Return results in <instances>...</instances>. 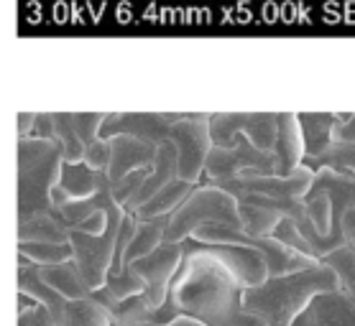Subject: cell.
Masks as SVG:
<instances>
[{
  "label": "cell",
  "instance_id": "6da1fadb",
  "mask_svg": "<svg viewBox=\"0 0 355 326\" xmlns=\"http://www.w3.org/2000/svg\"><path fill=\"white\" fill-rule=\"evenodd\" d=\"M243 286L230 268L202 247L200 239L184 242V260L169 288L179 314L205 326H266V321L243 306Z\"/></svg>",
  "mask_w": 355,
  "mask_h": 326
},
{
  "label": "cell",
  "instance_id": "7a4b0ae2",
  "mask_svg": "<svg viewBox=\"0 0 355 326\" xmlns=\"http://www.w3.org/2000/svg\"><path fill=\"white\" fill-rule=\"evenodd\" d=\"M335 288H340L338 273L324 260H320L304 271L268 275L261 286L245 288L243 306L259 314L266 321V326H294L299 314L307 309L317 293L335 291Z\"/></svg>",
  "mask_w": 355,
  "mask_h": 326
},
{
  "label": "cell",
  "instance_id": "3957f363",
  "mask_svg": "<svg viewBox=\"0 0 355 326\" xmlns=\"http://www.w3.org/2000/svg\"><path fill=\"white\" fill-rule=\"evenodd\" d=\"M64 166L57 141L18 138V222L36 212H54V189Z\"/></svg>",
  "mask_w": 355,
  "mask_h": 326
},
{
  "label": "cell",
  "instance_id": "277c9868",
  "mask_svg": "<svg viewBox=\"0 0 355 326\" xmlns=\"http://www.w3.org/2000/svg\"><path fill=\"white\" fill-rule=\"evenodd\" d=\"M230 224L243 227V217L238 199L218 183H205L194 189L169 217L166 227V242H187L202 224Z\"/></svg>",
  "mask_w": 355,
  "mask_h": 326
},
{
  "label": "cell",
  "instance_id": "5b68a950",
  "mask_svg": "<svg viewBox=\"0 0 355 326\" xmlns=\"http://www.w3.org/2000/svg\"><path fill=\"white\" fill-rule=\"evenodd\" d=\"M128 215L125 209L110 215V227L105 235H87L82 230H72L69 242L74 250V260L80 265L82 275L89 283L92 291L105 286L107 273L113 268V255H115V242H118V232H121L123 217Z\"/></svg>",
  "mask_w": 355,
  "mask_h": 326
},
{
  "label": "cell",
  "instance_id": "8992f818",
  "mask_svg": "<svg viewBox=\"0 0 355 326\" xmlns=\"http://www.w3.org/2000/svg\"><path fill=\"white\" fill-rule=\"evenodd\" d=\"M243 171H259V174H276L274 151H261L259 145H253L245 133L235 138L233 145H212L207 163H205V181L218 183L225 179H235Z\"/></svg>",
  "mask_w": 355,
  "mask_h": 326
},
{
  "label": "cell",
  "instance_id": "52a82bcc",
  "mask_svg": "<svg viewBox=\"0 0 355 326\" xmlns=\"http://www.w3.org/2000/svg\"><path fill=\"white\" fill-rule=\"evenodd\" d=\"M276 130H279V115L274 112H218L210 118L212 145L223 148L233 145L235 138L245 133L261 151H274Z\"/></svg>",
  "mask_w": 355,
  "mask_h": 326
},
{
  "label": "cell",
  "instance_id": "ba28073f",
  "mask_svg": "<svg viewBox=\"0 0 355 326\" xmlns=\"http://www.w3.org/2000/svg\"><path fill=\"white\" fill-rule=\"evenodd\" d=\"M182 260H184V242H164L151 255L130 263V268L146 280L144 298L151 306H162L166 301L171 283L182 268Z\"/></svg>",
  "mask_w": 355,
  "mask_h": 326
},
{
  "label": "cell",
  "instance_id": "9c48e42d",
  "mask_svg": "<svg viewBox=\"0 0 355 326\" xmlns=\"http://www.w3.org/2000/svg\"><path fill=\"white\" fill-rule=\"evenodd\" d=\"M294 326H355V301L347 291H322L317 293Z\"/></svg>",
  "mask_w": 355,
  "mask_h": 326
},
{
  "label": "cell",
  "instance_id": "30bf717a",
  "mask_svg": "<svg viewBox=\"0 0 355 326\" xmlns=\"http://www.w3.org/2000/svg\"><path fill=\"white\" fill-rule=\"evenodd\" d=\"M110 148H113L110 166H107L110 181H118V179H123L130 171H138V168H154L156 151H159L156 143H148L138 136H113L110 138Z\"/></svg>",
  "mask_w": 355,
  "mask_h": 326
},
{
  "label": "cell",
  "instance_id": "8fae6325",
  "mask_svg": "<svg viewBox=\"0 0 355 326\" xmlns=\"http://www.w3.org/2000/svg\"><path fill=\"white\" fill-rule=\"evenodd\" d=\"M18 293L31 296L39 306H44L51 314V318H54V326L64 321L69 298H64L54 286H49L44 275H41V265L28 263L26 257H21V263H18Z\"/></svg>",
  "mask_w": 355,
  "mask_h": 326
},
{
  "label": "cell",
  "instance_id": "7c38bea8",
  "mask_svg": "<svg viewBox=\"0 0 355 326\" xmlns=\"http://www.w3.org/2000/svg\"><path fill=\"white\" fill-rule=\"evenodd\" d=\"M274 161H276V174L279 176H289L294 168L302 166V161H304V138H302L299 115L279 112Z\"/></svg>",
  "mask_w": 355,
  "mask_h": 326
},
{
  "label": "cell",
  "instance_id": "4fadbf2b",
  "mask_svg": "<svg viewBox=\"0 0 355 326\" xmlns=\"http://www.w3.org/2000/svg\"><path fill=\"white\" fill-rule=\"evenodd\" d=\"M177 176H179V151L171 141H164V143H159V151H156V161H154L151 174L146 176L144 186L138 189L136 197L125 204V212L136 215L138 209L144 207L146 201L151 199L156 191L164 189V186H166L171 179H177Z\"/></svg>",
  "mask_w": 355,
  "mask_h": 326
},
{
  "label": "cell",
  "instance_id": "5bb4252c",
  "mask_svg": "<svg viewBox=\"0 0 355 326\" xmlns=\"http://www.w3.org/2000/svg\"><path fill=\"white\" fill-rule=\"evenodd\" d=\"M340 120V112H302L299 125L304 138V159H315L330 151L335 143V125Z\"/></svg>",
  "mask_w": 355,
  "mask_h": 326
},
{
  "label": "cell",
  "instance_id": "9a60e30c",
  "mask_svg": "<svg viewBox=\"0 0 355 326\" xmlns=\"http://www.w3.org/2000/svg\"><path fill=\"white\" fill-rule=\"evenodd\" d=\"M169 217H154V219H138L136 232H133V239H130L128 250L123 255V268H128L130 263H136L138 257H146L151 255L159 245L166 242V227H169Z\"/></svg>",
  "mask_w": 355,
  "mask_h": 326
},
{
  "label": "cell",
  "instance_id": "2e32d148",
  "mask_svg": "<svg viewBox=\"0 0 355 326\" xmlns=\"http://www.w3.org/2000/svg\"><path fill=\"white\" fill-rule=\"evenodd\" d=\"M72 227L59 217V212H36L18 222V239H41V242H69Z\"/></svg>",
  "mask_w": 355,
  "mask_h": 326
},
{
  "label": "cell",
  "instance_id": "e0dca14e",
  "mask_svg": "<svg viewBox=\"0 0 355 326\" xmlns=\"http://www.w3.org/2000/svg\"><path fill=\"white\" fill-rule=\"evenodd\" d=\"M41 275L46 280L49 286H54L59 293L69 298V301H77V298H87L92 293L89 283L82 275L77 260H67V263H57V265H44L41 268Z\"/></svg>",
  "mask_w": 355,
  "mask_h": 326
},
{
  "label": "cell",
  "instance_id": "ac0fdd59",
  "mask_svg": "<svg viewBox=\"0 0 355 326\" xmlns=\"http://www.w3.org/2000/svg\"><path fill=\"white\" fill-rule=\"evenodd\" d=\"M194 191V183L187 181V179H182V176H177V179H171L164 189H159L151 197V199L146 201L144 207L138 209L136 217L138 219H154V217H164V215H171L174 209L182 204V201L189 197Z\"/></svg>",
  "mask_w": 355,
  "mask_h": 326
},
{
  "label": "cell",
  "instance_id": "d6986e66",
  "mask_svg": "<svg viewBox=\"0 0 355 326\" xmlns=\"http://www.w3.org/2000/svg\"><path fill=\"white\" fill-rule=\"evenodd\" d=\"M59 186L69 199H85L97 191V171L89 168L85 161H64Z\"/></svg>",
  "mask_w": 355,
  "mask_h": 326
},
{
  "label": "cell",
  "instance_id": "ffe728a7",
  "mask_svg": "<svg viewBox=\"0 0 355 326\" xmlns=\"http://www.w3.org/2000/svg\"><path fill=\"white\" fill-rule=\"evenodd\" d=\"M18 255L36 265H57L74 257L72 242H41V239H18Z\"/></svg>",
  "mask_w": 355,
  "mask_h": 326
},
{
  "label": "cell",
  "instance_id": "44dd1931",
  "mask_svg": "<svg viewBox=\"0 0 355 326\" xmlns=\"http://www.w3.org/2000/svg\"><path fill=\"white\" fill-rule=\"evenodd\" d=\"M110 324V311L105 303L87 296V298H77V301L67 303L64 321L59 326H107Z\"/></svg>",
  "mask_w": 355,
  "mask_h": 326
},
{
  "label": "cell",
  "instance_id": "7402d4cb",
  "mask_svg": "<svg viewBox=\"0 0 355 326\" xmlns=\"http://www.w3.org/2000/svg\"><path fill=\"white\" fill-rule=\"evenodd\" d=\"M54 141L59 143L64 161H85V148L80 133L74 127L72 112H54Z\"/></svg>",
  "mask_w": 355,
  "mask_h": 326
},
{
  "label": "cell",
  "instance_id": "603a6c76",
  "mask_svg": "<svg viewBox=\"0 0 355 326\" xmlns=\"http://www.w3.org/2000/svg\"><path fill=\"white\" fill-rule=\"evenodd\" d=\"M243 217V230L250 235H271L276 230V224L282 222V215H276L271 209L253 204V201H238Z\"/></svg>",
  "mask_w": 355,
  "mask_h": 326
},
{
  "label": "cell",
  "instance_id": "cb8c5ba5",
  "mask_svg": "<svg viewBox=\"0 0 355 326\" xmlns=\"http://www.w3.org/2000/svg\"><path fill=\"white\" fill-rule=\"evenodd\" d=\"M302 163L312 171L335 168V171H353L355 174V143H332L330 151H324L322 156H315V159H304Z\"/></svg>",
  "mask_w": 355,
  "mask_h": 326
},
{
  "label": "cell",
  "instance_id": "d4e9b609",
  "mask_svg": "<svg viewBox=\"0 0 355 326\" xmlns=\"http://www.w3.org/2000/svg\"><path fill=\"white\" fill-rule=\"evenodd\" d=\"M324 263L338 273L340 288L347 291V296L355 301V247L343 245V247H338V250H332V253L324 257Z\"/></svg>",
  "mask_w": 355,
  "mask_h": 326
},
{
  "label": "cell",
  "instance_id": "484cf974",
  "mask_svg": "<svg viewBox=\"0 0 355 326\" xmlns=\"http://www.w3.org/2000/svg\"><path fill=\"white\" fill-rule=\"evenodd\" d=\"M105 288L115 296V298H128V296L144 293L146 280L128 265V268H123L121 273H107Z\"/></svg>",
  "mask_w": 355,
  "mask_h": 326
},
{
  "label": "cell",
  "instance_id": "4316f807",
  "mask_svg": "<svg viewBox=\"0 0 355 326\" xmlns=\"http://www.w3.org/2000/svg\"><path fill=\"white\" fill-rule=\"evenodd\" d=\"M151 174V168H138V171H130V174H125L123 179H118V181H113V194H115V201L121 204L123 209H125V204H128L133 197L138 194V189L144 186L146 176Z\"/></svg>",
  "mask_w": 355,
  "mask_h": 326
},
{
  "label": "cell",
  "instance_id": "83f0119b",
  "mask_svg": "<svg viewBox=\"0 0 355 326\" xmlns=\"http://www.w3.org/2000/svg\"><path fill=\"white\" fill-rule=\"evenodd\" d=\"M271 235H276V237L282 239V242H286L289 247H294V250L304 253L307 257H315V260H317V255H315V250H312V245H309L307 237L299 232V227L291 222L289 217H282V222L276 224V230L271 232Z\"/></svg>",
  "mask_w": 355,
  "mask_h": 326
},
{
  "label": "cell",
  "instance_id": "f1b7e54d",
  "mask_svg": "<svg viewBox=\"0 0 355 326\" xmlns=\"http://www.w3.org/2000/svg\"><path fill=\"white\" fill-rule=\"evenodd\" d=\"M105 118H107V112H72L74 127H77V133H80L82 143L89 145L92 141L100 138V127H103Z\"/></svg>",
  "mask_w": 355,
  "mask_h": 326
},
{
  "label": "cell",
  "instance_id": "f546056e",
  "mask_svg": "<svg viewBox=\"0 0 355 326\" xmlns=\"http://www.w3.org/2000/svg\"><path fill=\"white\" fill-rule=\"evenodd\" d=\"M110 156H113V148H110V138H97L85 148V163L95 171H107L110 166Z\"/></svg>",
  "mask_w": 355,
  "mask_h": 326
},
{
  "label": "cell",
  "instance_id": "4dcf8cb0",
  "mask_svg": "<svg viewBox=\"0 0 355 326\" xmlns=\"http://www.w3.org/2000/svg\"><path fill=\"white\" fill-rule=\"evenodd\" d=\"M110 227V215L107 212H92L89 217H85L82 222H77L72 230H82L87 235H105Z\"/></svg>",
  "mask_w": 355,
  "mask_h": 326
},
{
  "label": "cell",
  "instance_id": "1f68e13d",
  "mask_svg": "<svg viewBox=\"0 0 355 326\" xmlns=\"http://www.w3.org/2000/svg\"><path fill=\"white\" fill-rule=\"evenodd\" d=\"M18 326H54V318L44 306H33L18 314Z\"/></svg>",
  "mask_w": 355,
  "mask_h": 326
},
{
  "label": "cell",
  "instance_id": "d6a6232c",
  "mask_svg": "<svg viewBox=\"0 0 355 326\" xmlns=\"http://www.w3.org/2000/svg\"><path fill=\"white\" fill-rule=\"evenodd\" d=\"M335 143H355V115L340 112V120L335 125Z\"/></svg>",
  "mask_w": 355,
  "mask_h": 326
},
{
  "label": "cell",
  "instance_id": "836d02e7",
  "mask_svg": "<svg viewBox=\"0 0 355 326\" xmlns=\"http://www.w3.org/2000/svg\"><path fill=\"white\" fill-rule=\"evenodd\" d=\"M31 136L54 141V112H39L36 115V125H33Z\"/></svg>",
  "mask_w": 355,
  "mask_h": 326
},
{
  "label": "cell",
  "instance_id": "e575fe53",
  "mask_svg": "<svg viewBox=\"0 0 355 326\" xmlns=\"http://www.w3.org/2000/svg\"><path fill=\"white\" fill-rule=\"evenodd\" d=\"M36 115H39V112H18V115H16V123H18V138L31 136L33 125H36Z\"/></svg>",
  "mask_w": 355,
  "mask_h": 326
},
{
  "label": "cell",
  "instance_id": "d590c367",
  "mask_svg": "<svg viewBox=\"0 0 355 326\" xmlns=\"http://www.w3.org/2000/svg\"><path fill=\"white\" fill-rule=\"evenodd\" d=\"M340 227H343V235H345L347 245L355 247V207L347 209L345 217H343V222H340Z\"/></svg>",
  "mask_w": 355,
  "mask_h": 326
},
{
  "label": "cell",
  "instance_id": "8d00e7d4",
  "mask_svg": "<svg viewBox=\"0 0 355 326\" xmlns=\"http://www.w3.org/2000/svg\"><path fill=\"white\" fill-rule=\"evenodd\" d=\"M162 326H205L202 321H197V318L187 316V314H179L177 318H171L169 324H162Z\"/></svg>",
  "mask_w": 355,
  "mask_h": 326
},
{
  "label": "cell",
  "instance_id": "74e56055",
  "mask_svg": "<svg viewBox=\"0 0 355 326\" xmlns=\"http://www.w3.org/2000/svg\"><path fill=\"white\" fill-rule=\"evenodd\" d=\"M107 326H115V324H107Z\"/></svg>",
  "mask_w": 355,
  "mask_h": 326
}]
</instances>
